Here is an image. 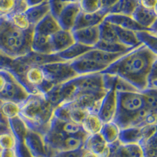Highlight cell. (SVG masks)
<instances>
[{
	"label": "cell",
	"instance_id": "1",
	"mask_svg": "<svg viewBox=\"0 0 157 157\" xmlns=\"http://www.w3.org/2000/svg\"><path fill=\"white\" fill-rule=\"evenodd\" d=\"M156 64L157 54L141 44L122 56L101 73L121 77L141 92L147 89L148 75Z\"/></svg>",
	"mask_w": 157,
	"mask_h": 157
},
{
	"label": "cell",
	"instance_id": "2",
	"mask_svg": "<svg viewBox=\"0 0 157 157\" xmlns=\"http://www.w3.org/2000/svg\"><path fill=\"white\" fill-rule=\"evenodd\" d=\"M55 109L45 94H31L21 105L20 116L30 130L45 136L50 129Z\"/></svg>",
	"mask_w": 157,
	"mask_h": 157
},
{
	"label": "cell",
	"instance_id": "3",
	"mask_svg": "<svg viewBox=\"0 0 157 157\" xmlns=\"http://www.w3.org/2000/svg\"><path fill=\"white\" fill-rule=\"evenodd\" d=\"M148 112L141 92H117V112L113 122L121 130L145 126Z\"/></svg>",
	"mask_w": 157,
	"mask_h": 157
},
{
	"label": "cell",
	"instance_id": "4",
	"mask_svg": "<svg viewBox=\"0 0 157 157\" xmlns=\"http://www.w3.org/2000/svg\"><path fill=\"white\" fill-rule=\"evenodd\" d=\"M34 27L21 30L6 17L0 18V51L13 59L27 55L32 52Z\"/></svg>",
	"mask_w": 157,
	"mask_h": 157
},
{
	"label": "cell",
	"instance_id": "5",
	"mask_svg": "<svg viewBox=\"0 0 157 157\" xmlns=\"http://www.w3.org/2000/svg\"><path fill=\"white\" fill-rule=\"evenodd\" d=\"M47 80L53 85H59L68 82L78 76L72 68L70 61H58L41 65Z\"/></svg>",
	"mask_w": 157,
	"mask_h": 157
},
{
	"label": "cell",
	"instance_id": "6",
	"mask_svg": "<svg viewBox=\"0 0 157 157\" xmlns=\"http://www.w3.org/2000/svg\"><path fill=\"white\" fill-rule=\"evenodd\" d=\"M76 86L73 82L69 80L64 83L56 85L49 90L45 96L55 109L71 102L77 94Z\"/></svg>",
	"mask_w": 157,
	"mask_h": 157
},
{
	"label": "cell",
	"instance_id": "7",
	"mask_svg": "<svg viewBox=\"0 0 157 157\" xmlns=\"http://www.w3.org/2000/svg\"><path fill=\"white\" fill-rule=\"evenodd\" d=\"M107 90H82L77 91L73 101L68 105L88 111L90 113H97L101 100Z\"/></svg>",
	"mask_w": 157,
	"mask_h": 157
},
{
	"label": "cell",
	"instance_id": "8",
	"mask_svg": "<svg viewBox=\"0 0 157 157\" xmlns=\"http://www.w3.org/2000/svg\"><path fill=\"white\" fill-rule=\"evenodd\" d=\"M117 112V92L111 89L106 92L100 104L97 115L103 123L113 122Z\"/></svg>",
	"mask_w": 157,
	"mask_h": 157
},
{
	"label": "cell",
	"instance_id": "9",
	"mask_svg": "<svg viewBox=\"0 0 157 157\" xmlns=\"http://www.w3.org/2000/svg\"><path fill=\"white\" fill-rule=\"evenodd\" d=\"M71 81L75 84L78 91L105 90L104 86L103 74L101 72L78 75L75 78H72Z\"/></svg>",
	"mask_w": 157,
	"mask_h": 157
},
{
	"label": "cell",
	"instance_id": "10",
	"mask_svg": "<svg viewBox=\"0 0 157 157\" xmlns=\"http://www.w3.org/2000/svg\"><path fill=\"white\" fill-rule=\"evenodd\" d=\"M25 143L33 157H50L44 136L40 133L29 129L25 138Z\"/></svg>",
	"mask_w": 157,
	"mask_h": 157
},
{
	"label": "cell",
	"instance_id": "11",
	"mask_svg": "<svg viewBox=\"0 0 157 157\" xmlns=\"http://www.w3.org/2000/svg\"><path fill=\"white\" fill-rule=\"evenodd\" d=\"M109 157H145L142 145L140 143L121 144L120 141L110 144Z\"/></svg>",
	"mask_w": 157,
	"mask_h": 157
},
{
	"label": "cell",
	"instance_id": "12",
	"mask_svg": "<svg viewBox=\"0 0 157 157\" xmlns=\"http://www.w3.org/2000/svg\"><path fill=\"white\" fill-rule=\"evenodd\" d=\"M80 12L78 2H69L65 4L62 10L56 18L61 29L66 31L72 30Z\"/></svg>",
	"mask_w": 157,
	"mask_h": 157
},
{
	"label": "cell",
	"instance_id": "13",
	"mask_svg": "<svg viewBox=\"0 0 157 157\" xmlns=\"http://www.w3.org/2000/svg\"><path fill=\"white\" fill-rule=\"evenodd\" d=\"M89 113V112L85 109L65 104L55 109L54 117L61 120L71 121L81 125V123Z\"/></svg>",
	"mask_w": 157,
	"mask_h": 157
},
{
	"label": "cell",
	"instance_id": "14",
	"mask_svg": "<svg viewBox=\"0 0 157 157\" xmlns=\"http://www.w3.org/2000/svg\"><path fill=\"white\" fill-rule=\"evenodd\" d=\"M70 64L78 75L99 73L108 68L105 65L96 62L92 59L88 58L83 55L79 58L70 61Z\"/></svg>",
	"mask_w": 157,
	"mask_h": 157
},
{
	"label": "cell",
	"instance_id": "15",
	"mask_svg": "<svg viewBox=\"0 0 157 157\" xmlns=\"http://www.w3.org/2000/svg\"><path fill=\"white\" fill-rule=\"evenodd\" d=\"M131 17L138 25H141L144 29L156 32V10L146 9L139 4V6L134 11Z\"/></svg>",
	"mask_w": 157,
	"mask_h": 157
},
{
	"label": "cell",
	"instance_id": "16",
	"mask_svg": "<svg viewBox=\"0 0 157 157\" xmlns=\"http://www.w3.org/2000/svg\"><path fill=\"white\" fill-rule=\"evenodd\" d=\"M76 43L89 47H94L100 41V29L99 25L86 27L83 29L71 31Z\"/></svg>",
	"mask_w": 157,
	"mask_h": 157
},
{
	"label": "cell",
	"instance_id": "17",
	"mask_svg": "<svg viewBox=\"0 0 157 157\" xmlns=\"http://www.w3.org/2000/svg\"><path fill=\"white\" fill-rule=\"evenodd\" d=\"M83 148L97 154L99 157H109L110 155V146L101 134L88 135L84 142Z\"/></svg>",
	"mask_w": 157,
	"mask_h": 157
},
{
	"label": "cell",
	"instance_id": "18",
	"mask_svg": "<svg viewBox=\"0 0 157 157\" xmlns=\"http://www.w3.org/2000/svg\"><path fill=\"white\" fill-rule=\"evenodd\" d=\"M107 14H109V13L102 9L98 12L91 13L80 12L78 15L73 29L71 31L100 25L104 21L105 17Z\"/></svg>",
	"mask_w": 157,
	"mask_h": 157
},
{
	"label": "cell",
	"instance_id": "19",
	"mask_svg": "<svg viewBox=\"0 0 157 157\" xmlns=\"http://www.w3.org/2000/svg\"><path fill=\"white\" fill-rule=\"evenodd\" d=\"M54 54H59L64 51L71 45L76 43L71 31L61 29L50 36Z\"/></svg>",
	"mask_w": 157,
	"mask_h": 157
},
{
	"label": "cell",
	"instance_id": "20",
	"mask_svg": "<svg viewBox=\"0 0 157 157\" xmlns=\"http://www.w3.org/2000/svg\"><path fill=\"white\" fill-rule=\"evenodd\" d=\"M105 21L116 25L118 27L123 28V29H128L133 32H138V31L148 30L144 29L139 25L137 22L133 19L131 16L125 14H120V13H109L105 17Z\"/></svg>",
	"mask_w": 157,
	"mask_h": 157
},
{
	"label": "cell",
	"instance_id": "21",
	"mask_svg": "<svg viewBox=\"0 0 157 157\" xmlns=\"http://www.w3.org/2000/svg\"><path fill=\"white\" fill-rule=\"evenodd\" d=\"M61 29L57 19L50 13L35 25L34 33L45 36H51Z\"/></svg>",
	"mask_w": 157,
	"mask_h": 157
},
{
	"label": "cell",
	"instance_id": "22",
	"mask_svg": "<svg viewBox=\"0 0 157 157\" xmlns=\"http://www.w3.org/2000/svg\"><path fill=\"white\" fill-rule=\"evenodd\" d=\"M127 54V53H126ZM124 53H119V54H113L109 52L103 51V50H98V49H91L89 52L84 54L83 56L90 58L96 62L105 65L109 67V65L116 61L119 58L124 55Z\"/></svg>",
	"mask_w": 157,
	"mask_h": 157
},
{
	"label": "cell",
	"instance_id": "23",
	"mask_svg": "<svg viewBox=\"0 0 157 157\" xmlns=\"http://www.w3.org/2000/svg\"><path fill=\"white\" fill-rule=\"evenodd\" d=\"M27 9L25 0H0V18L25 12Z\"/></svg>",
	"mask_w": 157,
	"mask_h": 157
},
{
	"label": "cell",
	"instance_id": "24",
	"mask_svg": "<svg viewBox=\"0 0 157 157\" xmlns=\"http://www.w3.org/2000/svg\"><path fill=\"white\" fill-rule=\"evenodd\" d=\"M32 51L36 54H55L53 52L50 36L33 33L32 41Z\"/></svg>",
	"mask_w": 157,
	"mask_h": 157
},
{
	"label": "cell",
	"instance_id": "25",
	"mask_svg": "<svg viewBox=\"0 0 157 157\" xmlns=\"http://www.w3.org/2000/svg\"><path fill=\"white\" fill-rule=\"evenodd\" d=\"M17 141L9 126V123L0 122V150L16 149Z\"/></svg>",
	"mask_w": 157,
	"mask_h": 157
},
{
	"label": "cell",
	"instance_id": "26",
	"mask_svg": "<svg viewBox=\"0 0 157 157\" xmlns=\"http://www.w3.org/2000/svg\"><path fill=\"white\" fill-rule=\"evenodd\" d=\"M50 13V7L48 2H45L42 5L28 8L25 11V15L27 16L32 27H34L36 24L39 23L42 19H43Z\"/></svg>",
	"mask_w": 157,
	"mask_h": 157
},
{
	"label": "cell",
	"instance_id": "27",
	"mask_svg": "<svg viewBox=\"0 0 157 157\" xmlns=\"http://www.w3.org/2000/svg\"><path fill=\"white\" fill-rule=\"evenodd\" d=\"M103 124L97 113H89L81 123V127L87 135H94L100 134Z\"/></svg>",
	"mask_w": 157,
	"mask_h": 157
},
{
	"label": "cell",
	"instance_id": "28",
	"mask_svg": "<svg viewBox=\"0 0 157 157\" xmlns=\"http://www.w3.org/2000/svg\"><path fill=\"white\" fill-rule=\"evenodd\" d=\"M91 49L93 48L84 46L78 43H75L66 50L57 54L64 61H71L82 57V55L89 52Z\"/></svg>",
	"mask_w": 157,
	"mask_h": 157
},
{
	"label": "cell",
	"instance_id": "29",
	"mask_svg": "<svg viewBox=\"0 0 157 157\" xmlns=\"http://www.w3.org/2000/svg\"><path fill=\"white\" fill-rule=\"evenodd\" d=\"M113 26H114L115 31L117 35L119 42L121 44L124 45L127 47H130V48H135V47H139L140 45H141V43L137 38L135 32L118 27L116 25H113Z\"/></svg>",
	"mask_w": 157,
	"mask_h": 157
},
{
	"label": "cell",
	"instance_id": "30",
	"mask_svg": "<svg viewBox=\"0 0 157 157\" xmlns=\"http://www.w3.org/2000/svg\"><path fill=\"white\" fill-rule=\"evenodd\" d=\"M51 126L56 127L58 130H61L62 132L68 136H74L78 135L84 131L82 130V127L80 124H77V123H73L71 121H65V120H59L57 118H53L51 122Z\"/></svg>",
	"mask_w": 157,
	"mask_h": 157
},
{
	"label": "cell",
	"instance_id": "31",
	"mask_svg": "<svg viewBox=\"0 0 157 157\" xmlns=\"http://www.w3.org/2000/svg\"><path fill=\"white\" fill-rule=\"evenodd\" d=\"M141 127H129L120 130L119 140L121 144H135L142 141Z\"/></svg>",
	"mask_w": 157,
	"mask_h": 157
},
{
	"label": "cell",
	"instance_id": "32",
	"mask_svg": "<svg viewBox=\"0 0 157 157\" xmlns=\"http://www.w3.org/2000/svg\"><path fill=\"white\" fill-rule=\"evenodd\" d=\"M8 123H9L10 127L12 130L13 134H14L17 142L25 141V138L29 132V128L26 125L25 121L22 120V118L18 116L8 120Z\"/></svg>",
	"mask_w": 157,
	"mask_h": 157
},
{
	"label": "cell",
	"instance_id": "33",
	"mask_svg": "<svg viewBox=\"0 0 157 157\" xmlns=\"http://www.w3.org/2000/svg\"><path fill=\"white\" fill-rule=\"evenodd\" d=\"M139 4V0H120L110 10L109 13H120L131 16Z\"/></svg>",
	"mask_w": 157,
	"mask_h": 157
},
{
	"label": "cell",
	"instance_id": "34",
	"mask_svg": "<svg viewBox=\"0 0 157 157\" xmlns=\"http://www.w3.org/2000/svg\"><path fill=\"white\" fill-rule=\"evenodd\" d=\"M120 130L121 129L115 122H109L104 123L100 134L105 141L110 145L119 140Z\"/></svg>",
	"mask_w": 157,
	"mask_h": 157
},
{
	"label": "cell",
	"instance_id": "35",
	"mask_svg": "<svg viewBox=\"0 0 157 157\" xmlns=\"http://www.w3.org/2000/svg\"><path fill=\"white\" fill-rule=\"evenodd\" d=\"M135 33L141 44L157 54L156 32H153L152 30H142L136 32Z\"/></svg>",
	"mask_w": 157,
	"mask_h": 157
},
{
	"label": "cell",
	"instance_id": "36",
	"mask_svg": "<svg viewBox=\"0 0 157 157\" xmlns=\"http://www.w3.org/2000/svg\"><path fill=\"white\" fill-rule=\"evenodd\" d=\"M94 48L109 52V53H113V54H119V53L126 54V53H128L130 50L134 49L126 47V46L120 43H111V42H105L102 41V40H100L98 42V44Z\"/></svg>",
	"mask_w": 157,
	"mask_h": 157
},
{
	"label": "cell",
	"instance_id": "37",
	"mask_svg": "<svg viewBox=\"0 0 157 157\" xmlns=\"http://www.w3.org/2000/svg\"><path fill=\"white\" fill-rule=\"evenodd\" d=\"M99 29H100V40L111 42V43H120L113 25L104 21L99 25Z\"/></svg>",
	"mask_w": 157,
	"mask_h": 157
},
{
	"label": "cell",
	"instance_id": "38",
	"mask_svg": "<svg viewBox=\"0 0 157 157\" xmlns=\"http://www.w3.org/2000/svg\"><path fill=\"white\" fill-rule=\"evenodd\" d=\"M145 109L150 112H157L156 89H146L141 91Z\"/></svg>",
	"mask_w": 157,
	"mask_h": 157
},
{
	"label": "cell",
	"instance_id": "39",
	"mask_svg": "<svg viewBox=\"0 0 157 157\" xmlns=\"http://www.w3.org/2000/svg\"><path fill=\"white\" fill-rule=\"evenodd\" d=\"M6 18L9 19L10 21L14 25L15 27L21 30H28L32 27L27 16L25 15V12L16 13L11 14Z\"/></svg>",
	"mask_w": 157,
	"mask_h": 157
},
{
	"label": "cell",
	"instance_id": "40",
	"mask_svg": "<svg viewBox=\"0 0 157 157\" xmlns=\"http://www.w3.org/2000/svg\"><path fill=\"white\" fill-rule=\"evenodd\" d=\"M78 4L81 12L86 13H96L101 10V0H78Z\"/></svg>",
	"mask_w": 157,
	"mask_h": 157
},
{
	"label": "cell",
	"instance_id": "41",
	"mask_svg": "<svg viewBox=\"0 0 157 157\" xmlns=\"http://www.w3.org/2000/svg\"><path fill=\"white\" fill-rule=\"evenodd\" d=\"M141 145L144 148L145 157H156V135L141 142Z\"/></svg>",
	"mask_w": 157,
	"mask_h": 157
},
{
	"label": "cell",
	"instance_id": "42",
	"mask_svg": "<svg viewBox=\"0 0 157 157\" xmlns=\"http://www.w3.org/2000/svg\"><path fill=\"white\" fill-rule=\"evenodd\" d=\"M15 61H16V59L12 58L2 53V51H0V68L12 71V70L14 68Z\"/></svg>",
	"mask_w": 157,
	"mask_h": 157
},
{
	"label": "cell",
	"instance_id": "43",
	"mask_svg": "<svg viewBox=\"0 0 157 157\" xmlns=\"http://www.w3.org/2000/svg\"><path fill=\"white\" fill-rule=\"evenodd\" d=\"M16 152L17 157H33L31 153L30 150L25 145V141H18L16 147Z\"/></svg>",
	"mask_w": 157,
	"mask_h": 157
},
{
	"label": "cell",
	"instance_id": "44",
	"mask_svg": "<svg viewBox=\"0 0 157 157\" xmlns=\"http://www.w3.org/2000/svg\"><path fill=\"white\" fill-rule=\"evenodd\" d=\"M85 152L86 150L83 148H81L76 150H71V151H64V152L56 154L58 155V157H83Z\"/></svg>",
	"mask_w": 157,
	"mask_h": 157
},
{
	"label": "cell",
	"instance_id": "45",
	"mask_svg": "<svg viewBox=\"0 0 157 157\" xmlns=\"http://www.w3.org/2000/svg\"><path fill=\"white\" fill-rule=\"evenodd\" d=\"M147 89H157V75H156V65L154 66L150 72L148 78V85Z\"/></svg>",
	"mask_w": 157,
	"mask_h": 157
},
{
	"label": "cell",
	"instance_id": "46",
	"mask_svg": "<svg viewBox=\"0 0 157 157\" xmlns=\"http://www.w3.org/2000/svg\"><path fill=\"white\" fill-rule=\"evenodd\" d=\"M120 0H101V9L105 10L109 13V11L112 8L119 2Z\"/></svg>",
	"mask_w": 157,
	"mask_h": 157
},
{
	"label": "cell",
	"instance_id": "47",
	"mask_svg": "<svg viewBox=\"0 0 157 157\" xmlns=\"http://www.w3.org/2000/svg\"><path fill=\"white\" fill-rule=\"evenodd\" d=\"M139 2L143 7L156 10L157 0H139Z\"/></svg>",
	"mask_w": 157,
	"mask_h": 157
},
{
	"label": "cell",
	"instance_id": "48",
	"mask_svg": "<svg viewBox=\"0 0 157 157\" xmlns=\"http://www.w3.org/2000/svg\"><path fill=\"white\" fill-rule=\"evenodd\" d=\"M0 157H17L16 149L0 150Z\"/></svg>",
	"mask_w": 157,
	"mask_h": 157
},
{
	"label": "cell",
	"instance_id": "49",
	"mask_svg": "<svg viewBox=\"0 0 157 157\" xmlns=\"http://www.w3.org/2000/svg\"><path fill=\"white\" fill-rule=\"evenodd\" d=\"M47 2H48V0H25V3H26V6H27V8L42 5V4Z\"/></svg>",
	"mask_w": 157,
	"mask_h": 157
},
{
	"label": "cell",
	"instance_id": "50",
	"mask_svg": "<svg viewBox=\"0 0 157 157\" xmlns=\"http://www.w3.org/2000/svg\"><path fill=\"white\" fill-rule=\"evenodd\" d=\"M83 157H99L97 154L94 153V152H89V151H86L84 153Z\"/></svg>",
	"mask_w": 157,
	"mask_h": 157
},
{
	"label": "cell",
	"instance_id": "51",
	"mask_svg": "<svg viewBox=\"0 0 157 157\" xmlns=\"http://www.w3.org/2000/svg\"><path fill=\"white\" fill-rule=\"evenodd\" d=\"M64 3H69V2H78V0H61Z\"/></svg>",
	"mask_w": 157,
	"mask_h": 157
},
{
	"label": "cell",
	"instance_id": "52",
	"mask_svg": "<svg viewBox=\"0 0 157 157\" xmlns=\"http://www.w3.org/2000/svg\"><path fill=\"white\" fill-rule=\"evenodd\" d=\"M52 157H58V155H57V154H55V155H53V156H52Z\"/></svg>",
	"mask_w": 157,
	"mask_h": 157
}]
</instances>
